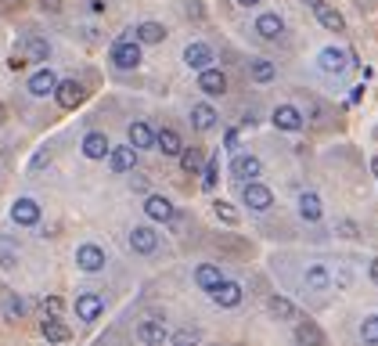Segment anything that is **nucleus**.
I'll return each instance as SVG.
<instances>
[{
	"mask_svg": "<svg viewBox=\"0 0 378 346\" xmlns=\"http://www.w3.org/2000/svg\"><path fill=\"white\" fill-rule=\"evenodd\" d=\"M234 4H242V8H252V4H260V0H234Z\"/></svg>",
	"mask_w": 378,
	"mask_h": 346,
	"instance_id": "49530a36",
	"label": "nucleus"
},
{
	"mask_svg": "<svg viewBox=\"0 0 378 346\" xmlns=\"http://www.w3.org/2000/svg\"><path fill=\"white\" fill-rule=\"evenodd\" d=\"M105 263H108V253H105L101 245L83 242L80 249H76V267H80L83 274H98V271H105Z\"/></svg>",
	"mask_w": 378,
	"mask_h": 346,
	"instance_id": "f03ea898",
	"label": "nucleus"
},
{
	"mask_svg": "<svg viewBox=\"0 0 378 346\" xmlns=\"http://www.w3.org/2000/svg\"><path fill=\"white\" fill-rule=\"evenodd\" d=\"M299 216H303L306 224H317V220L324 216L321 195H313V192H303V195H299Z\"/></svg>",
	"mask_w": 378,
	"mask_h": 346,
	"instance_id": "a878e982",
	"label": "nucleus"
},
{
	"mask_svg": "<svg viewBox=\"0 0 378 346\" xmlns=\"http://www.w3.org/2000/svg\"><path fill=\"white\" fill-rule=\"evenodd\" d=\"M303 281H306V289L324 292L328 285H332V271H328L324 263H310V267H306V274H303Z\"/></svg>",
	"mask_w": 378,
	"mask_h": 346,
	"instance_id": "bb28decb",
	"label": "nucleus"
},
{
	"mask_svg": "<svg viewBox=\"0 0 378 346\" xmlns=\"http://www.w3.org/2000/svg\"><path fill=\"white\" fill-rule=\"evenodd\" d=\"M134 166H137V152L130 145H119L108 152V170L112 173H134Z\"/></svg>",
	"mask_w": 378,
	"mask_h": 346,
	"instance_id": "6ab92c4d",
	"label": "nucleus"
},
{
	"mask_svg": "<svg viewBox=\"0 0 378 346\" xmlns=\"http://www.w3.org/2000/svg\"><path fill=\"white\" fill-rule=\"evenodd\" d=\"M112 65L116 69H126V72L140 65V43L130 37V29H126V37H119L112 43Z\"/></svg>",
	"mask_w": 378,
	"mask_h": 346,
	"instance_id": "f257e3e1",
	"label": "nucleus"
},
{
	"mask_svg": "<svg viewBox=\"0 0 378 346\" xmlns=\"http://www.w3.org/2000/svg\"><path fill=\"white\" fill-rule=\"evenodd\" d=\"M368 274H371V281H375V285H378V256L371 260V267H368Z\"/></svg>",
	"mask_w": 378,
	"mask_h": 346,
	"instance_id": "c03bdc74",
	"label": "nucleus"
},
{
	"mask_svg": "<svg viewBox=\"0 0 378 346\" xmlns=\"http://www.w3.org/2000/svg\"><path fill=\"white\" fill-rule=\"evenodd\" d=\"M105 314V300L98 292H83V296H76V318L80 321H98Z\"/></svg>",
	"mask_w": 378,
	"mask_h": 346,
	"instance_id": "ddd939ff",
	"label": "nucleus"
},
{
	"mask_svg": "<svg viewBox=\"0 0 378 346\" xmlns=\"http://www.w3.org/2000/svg\"><path fill=\"white\" fill-rule=\"evenodd\" d=\"M137 339L145 343V346H162V343H169V332H166V325L162 321H140L137 325Z\"/></svg>",
	"mask_w": 378,
	"mask_h": 346,
	"instance_id": "aec40b11",
	"label": "nucleus"
},
{
	"mask_svg": "<svg viewBox=\"0 0 378 346\" xmlns=\"http://www.w3.org/2000/svg\"><path fill=\"white\" fill-rule=\"evenodd\" d=\"M40 336H43L47 343H69V339H72L69 325L61 321V318H43V321H40Z\"/></svg>",
	"mask_w": 378,
	"mask_h": 346,
	"instance_id": "4be33fe9",
	"label": "nucleus"
},
{
	"mask_svg": "<svg viewBox=\"0 0 378 346\" xmlns=\"http://www.w3.org/2000/svg\"><path fill=\"white\" fill-rule=\"evenodd\" d=\"M216 119H220V116H216V108H213V105H206V101L191 108V123H195V130H202V134L213 130V127H216Z\"/></svg>",
	"mask_w": 378,
	"mask_h": 346,
	"instance_id": "c85d7f7f",
	"label": "nucleus"
},
{
	"mask_svg": "<svg viewBox=\"0 0 378 346\" xmlns=\"http://www.w3.org/2000/svg\"><path fill=\"white\" fill-rule=\"evenodd\" d=\"M155 148H159L162 155H180L184 152V141H180V134L173 130V127H162V130H155Z\"/></svg>",
	"mask_w": 378,
	"mask_h": 346,
	"instance_id": "b1692460",
	"label": "nucleus"
},
{
	"mask_svg": "<svg viewBox=\"0 0 378 346\" xmlns=\"http://www.w3.org/2000/svg\"><path fill=\"white\" fill-rule=\"evenodd\" d=\"M263 173V163L256 159V155H245V152H238L231 159V177L234 181H242V184H252Z\"/></svg>",
	"mask_w": 378,
	"mask_h": 346,
	"instance_id": "20e7f679",
	"label": "nucleus"
},
{
	"mask_svg": "<svg viewBox=\"0 0 378 346\" xmlns=\"http://www.w3.org/2000/svg\"><path fill=\"white\" fill-rule=\"evenodd\" d=\"M271 123H274L277 130L295 134V130H303V112H299L295 105H277V108H274V116H271Z\"/></svg>",
	"mask_w": 378,
	"mask_h": 346,
	"instance_id": "4468645a",
	"label": "nucleus"
},
{
	"mask_svg": "<svg viewBox=\"0 0 378 346\" xmlns=\"http://www.w3.org/2000/svg\"><path fill=\"white\" fill-rule=\"evenodd\" d=\"M184 65L195 69V72H206V69H213V51H209L202 40L187 43V47H184Z\"/></svg>",
	"mask_w": 378,
	"mask_h": 346,
	"instance_id": "9d476101",
	"label": "nucleus"
},
{
	"mask_svg": "<svg viewBox=\"0 0 378 346\" xmlns=\"http://www.w3.org/2000/svg\"><path fill=\"white\" fill-rule=\"evenodd\" d=\"M177 159L187 173H202V166H206V155H202L198 148H187V145H184V152L177 155Z\"/></svg>",
	"mask_w": 378,
	"mask_h": 346,
	"instance_id": "72a5a7b5",
	"label": "nucleus"
},
{
	"mask_svg": "<svg viewBox=\"0 0 378 346\" xmlns=\"http://www.w3.org/2000/svg\"><path fill=\"white\" fill-rule=\"evenodd\" d=\"M187 14H195V19H202V8H198V0H187Z\"/></svg>",
	"mask_w": 378,
	"mask_h": 346,
	"instance_id": "37998d69",
	"label": "nucleus"
},
{
	"mask_svg": "<svg viewBox=\"0 0 378 346\" xmlns=\"http://www.w3.org/2000/svg\"><path fill=\"white\" fill-rule=\"evenodd\" d=\"M145 213H148L151 224H169V220L177 216V210H173V202L166 195H148L145 199Z\"/></svg>",
	"mask_w": 378,
	"mask_h": 346,
	"instance_id": "9b49d317",
	"label": "nucleus"
},
{
	"mask_svg": "<svg viewBox=\"0 0 378 346\" xmlns=\"http://www.w3.org/2000/svg\"><path fill=\"white\" fill-rule=\"evenodd\" d=\"M242 202L249 210H256V213H266L274 206V192L266 184H260V181H252V184H242Z\"/></svg>",
	"mask_w": 378,
	"mask_h": 346,
	"instance_id": "7ed1b4c3",
	"label": "nucleus"
},
{
	"mask_svg": "<svg viewBox=\"0 0 378 346\" xmlns=\"http://www.w3.org/2000/svg\"><path fill=\"white\" fill-rule=\"evenodd\" d=\"M11 220H14L19 227H36V224H40V202H36V199H14Z\"/></svg>",
	"mask_w": 378,
	"mask_h": 346,
	"instance_id": "0eeeda50",
	"label": "nucleus"
},
{
	"mask_svg": "<svg viewBox=\"0 0 378 346\" xmlns=\"http://www.w3.org/2000/svg\"><path fill=\"white\" fill-rule=\"evenodd\" d=\"M317 65L328 72V76H339V72H346V69H350V54H346L342 51V47H324V51L317 54Z\"/></svg>",
	"mask_w": 378,
	"mask_h": 346,
	"instance_id": "1a4fd4ad",
	"label": "nucleus"
},
{
	"mask_svg": "<svg viewBox=\"0 0 378 346\" xmlns=\"http://www.w3.org/2000/svg\"><path fill=\"white\" fill-rule=\"evenodd\" d=\"M130 249L137 256H151L155 249H159V231H155L151 224H137L130 231Z\"/></svg>",
	"mask_w": 378,
	"mask_h": 346,
	"instance_id": "39448f33",
	"label": "nucleus"
},
{
	"mask_svg": "<svg viewBox=\"0 0 378 346\" xmlns=\"http://www.w3.org/2000/svg\"><path fill=\"white\" fill-rule=\"evenodd\" d=\"M238 130H227V137H224V145H227V152H234V155H238Z\"/></svg>",
	"mask_w": 378,
	"mask_h": 346,
	"instance_id": "79ce46f5",
	"label": "nucleus"
},
{
	"mask_svg": "<svg viewBox=\"0 0 378 346\" xmlns=\"http://www.w3.org/2000/svg\"><path fill=\"white\" fill-rule=\"evenodd\" d=\"M220 281H224V271H220L216 263H202L198 271H195V285H198L202 292H213V289H220Z\"/></svg>",
	"mask_w": 378,
	"mask_h": 346,
	"instance_id": "393cba45",
	"label": "nucleus"
},
{
	"mask_svg": "<svg viewBox=\"0 0 378 346\" xmlns=\"http://www.w3.org/2000/svg\"><path fill=\"white\" fill-rule=\"evenodd\" d=\"M4 119H8V108H4V105H0V123H4Z\"/></svg>",
	"mask_w": 378,
	"mask_h": 346,
	"instance_id": "8fccbe9b",
	"label": "nucleus"
},
{
	"mask_svg": "<svg viewBox=\"0 0 378 346\" xmlns=\"http://www.w3.org/2000/svg\"><path fill=\"white\" fill-rule=\"evenodd\" d=\"M130 33H134V40H137V43L155 47V43H162V40L169 37V29H166L162 22H140L137 29H130Z\"/></svg>",
	"mask_w": 378,
	"mask_h": 346,
	"instance_id": "f3484780",
	"label": "nucleus"
},
{
	"mask_svg": "<svg viewBox=\"0 0 378 346\" xmlns=\"http://www.w3.org/2000/svg\"><path fill=\"white\" fill-rule=\"evenodd\" d=\"M0 267H4V271L19 267V245H14V238H8V234H0Z\"/></svg>",
	"mask_w": 378,
	"mask_h": 346,
	"instance_id": "7c9ffc66",
	"label": "nucleus"
},
{
	"mask_svg": "<svg viewBox=\"0 0 378 346\" xmlns=\"http://www.w3.org/2000/svg\"><path fill=\"white\" fill-rule=\"evenodd\" d=\"M249 76L256 83H271L277 76V65H274V61H266V58H260V61H252V65H249Z\"/></svg>",
	"mask_w": 378,
	"mask_h": 346,
	"instance_id": "473e14b6",
	"label": "nucleus"
},
{
	"mask_svg": "<svg viewBox=\"0 0 378 346\" xmlns=\"http://www.w3.org/2000/svg\"><path fill=\"white\" fill-rule=\"evenodd\" d=\"M126 137H130L126 145H130L134 152L155 148V127H151V123H145V119H134V123H130V134H126Z\"/></svg>",
	"mask_w": 378,
	"mask_h": 346,
	"instance_id": "2eb2a0df",
	"label": "nucleus"
},
{
	"mask_svg": "<svg viewBox=\"0 0 378 346\" xmlns=\"http://www.w3.org/2000/svg\"><path fill=\"white\" fill-rule=\"evenodd\" d=\"M90 11H94V14H101V11H105V0H90Z\"/></svg>",
	"mask_w": 378,
	"mask_h": 346,
	"instance_id": "a18cd8bd",
	"label": "nucleus"
},
{
	"mask_svg": "<svg viewBox=\"0 0 378 346\" xmlns=\"http://www.w3.org/2000/svg\"><path fill=\"white\" fill-rule=\"evenodd\" d=\"M169 346H198V332L195 328H177L169 336Z\"/></svg>",
	"mask_w": 378,
	"mask_h": 346,
	"instance_id": "58836bf2",
	"label": "nucleus"
},
{
	"mask_svg": "<svg viewBox=\"0 0 378 346\" xmlns=\"http://www.w3.org/2000/svg\"><path fill=\"white\" fill-rule=\"evenodd\" d=\"M303 4H310V8H321V4H324V0H303Z\"/></svg>",
	"mask_w": 378,
	"mask_h": 346,
	"instance_id": "de8ad7c7",
	"label": "nucleus"
},
{
	"mask_svg": "<svg viewBox=\"0 0 378 346\" xmlns=\"http://www.w3.org/2000/svg\"><path fill=\"white\" fill-rule=\"evenodd\" d=\"M213 296V303L220 307V310H234V307H238L242 303V285H238V281H220V289H213L209 292Z\"/></svg>",
	"mask_w": 378,
	"mask_h": 346,
	"instance_id": "f8f14e48",
	"label": "nucleus"
},
{
	"mask_svg": "<svg viewBox=\"0 0 378 346\" xmlns=\"http://www.w3.org/2000/svg\"><path fill=\"white\" fill-rule=\"evenodd\" d=\"M313 14H317V22L328 29V33H346V19L332 8V4H321V8H313Z\"/></svg>",
	"mask_w": 378,
	"mask_h": 346,
	"instance_id": "cd10ccee",
	"label": "nucleus"
},
{
	"mask_svg": "<svg viewBox=\"0 0 378 346\" xmlns=\"http://www.w3.org/2000/svg\"><path fill=\"white\" fill-rule=\"evenodd\" d=\"M371 173H375V177H378V155H375V159H371Z\"/></svg>",
	"mask_w": 378,
	"mask_h": 346,
	"instance_id": "09e8293b",
	"label": "nucleus"
},
{
	"mask_svg": "<svg viewBox=\"0 0 378 346\" xmlns=\"http://www.w3.org/2000/svg\"><path fill=\"white\" fill-rule=\"evenodd\" d=\"M256 33L263 40H277L281 33H285V19H281L277 11H263L260 19H256Z\"/></svg>",
	"mask_w": 378,
	"mask_h": 346,
	"instance_id": "412c9836",
	"label": "nucleus"
},
{
	"mask_svg": "<svg viewBox=\"0 0 378 346\" xmlns=\"http://www.w3.org/2000/svg\"><path fill=\"white\" fill-rule=\"evenodd\" d=\"M360 339H364V346H378V314H368L360 321Z\"/></svg>",
	"mask_w": 378,
	"mask_h": 346,
	"instance_id": "e433bc0d",
	"label": "nucleus"
},
{
	"mask_svg": "<svg viewBox=\"0 0 378 346\" xmlns=\"http://www.w3.org/2000/svg\"><path fill=\"white\" fill-rule=\"evenodd\" d=\"M83 98H87L83 83H76V80H58V87H54V101H58L61 108H80Z\"/></svg>",
	"mask_w": 378,
	"mask_h": 346,
	"instance_id": "6e6552de",
	"label": "nucleus"
},
{
	"mask_svg": "<svg viewBox=\"0 0 378 346\" xmlns=\"http://www.w3.org/2000/svg\"><path fill=\"white\" fill-rule=\"evenodd\" d=\"M108 152H112V141H108L105 134L94 130V134L83 137V155L87 159H108Z\"/></svg>",
	"mask_w": 378,
	"mask_h": 346,
	"instance_id": "5701e85b",
	"label": "nucleus"
},
{
	"mask_svg": "<svg viewBox=\"0 0 378 346\" xmlns=\"http://www.w3.org/2000/svg\"><path fill=\"white\" fill-rule=\"evenodd\" d=\"M266 307H271V314H274V318H281V321H292L295 318V307H292V300H285V296H271Z\"/></svg>",
	"mask_w": 378,
	"mask_h": 346,
	"instance_id": "f704fd0d",
	"label": "nucleus"
},
{
	"mask_svg": "<svg viewBox=\"0 0 378 346\" xmlns=\"http://www.w3.org/2000/svg\"><path fill=\"white\" fill-rule=\"evenodd\" d=\"M295 339L303 343V346H324V332L313 321H299L295 325Z\"/></svg>",
	"mask_w": 378,
	"mask_h": 346,
	"instance_id": "c756f323",
	"label": "nucleus"
},
{
	"mask_svg": "<svg viewBox=\"0 0 378 346\" xmlns=\"http://www.w3.org/2000/svg\"><path fill=\"white\" fill-rule=\"evenodd\" d=\"M19 58L22 61H47V58H51V43H47L40 33H25L22 37V43H19Z\"/></svg>",
	"mask_w": 378,
	"mask_h": 346,
	"instance_id": "423d86ee",
	"label": "nucleus"
},
{
	"mask_svg": "<svg viewBox=\"0 0 378 346\" xmlns=\"http://www.w3.org/2000/svg\"><path fill=\"white\" fill-rule=\"evenodd\" d=\"M216 181H220V155L206 159V166H202V187H206V192H213Z\"/></svg>",
	"mask_w": 378,
	"mask_h": 346,
	"instance_id": "c9c22d12",
	"label": "nucleus"
},
{
	"mask_svg": "<svg viewBox=\"0 0 378 346\" xmlns=\"http://www.w3.org/2000/svg\"><path fill=\"white\" fill-rule=\"evenodd\" d=\"M4 318L8 321H22L25 318V300L19 292H4Z\"/></svg>",
	"mask_w": 378,
	"mask_h": 346,
	"instance_id": "2f4dec72",
	"label": "nucleus"
},
{
	"mask_svg": "<svg viewBox=\"0 0 378 346\" xmlns=\"http://www.w3.org/2000/svg\"><path fill=\"white\" fill-rule=\"evenodd\" d=\"M54 87H58V76L51 72V69H36L33 76H29V83H25V90L33 94V98H47V94H54Z\"/></svg>",
	"mask_w": 378,
	"mask_h": 346,
	"instance_id": "dca6fc26",
	"label": "nucleus"
},
{
	"mask_svg": "<svg viewBox=\"0 0 378 346\" xmlns=\"http://www.w3.org/2000/svg\"><path fill=\"white\" fill-rule=\"evenodd\" d=\"M61 310H65V300H61V296H47L43 300V318H61Z\"/></svg>",
	"mask_w": 378,
	"mask_h": 346,
	"instance_id": "ea45409f",
	"label": "nucleus"
},
{
	"mask_svg": "<svg viewBox=\"0 0 378 346\" xmlns=\"http://www.w3.org/2000/svg\"><path fill=\"white\" fill-rule=\"evenodd\" d=\"M213 213H216V220H224V224H231V227L238 224V210H234L231 202H224V199L213 202Z\"/></svg>",
	"mask_w": 378,
	"mask_h": 346,
	"instance_id": "4c0bfd02",
	"label": "nucleus"
},
{
	"mask_svg": "<svg viewBox=\"0 0 378 346\" xmlns=\"http://www.w3.org/2000/svg\"><path fill=\"white\" fill-rule=\"evenodd\" d=\"M198 90L209 94V98H220V94H227V76L220 72L216 65L206 69V72H198Z\"/></svg>",
	"mask_w": 378,
	"mask_h": 346,
	"instance_id": "a211bd4d",
	"label": "nucleus"
},
{
	"mask_svg": "<svg viewBox=\"0 0 378 346\" xmlns=\"http://www.w3.org/2000/svg\"><path fill=\"white\" fill-rule=\"evenodd\" d=\"M335 231L342 234V238H360V227L353 224V220H339V224H335Z\"/></svg>",
	"mask_w": 378,
	"mask_h": 346,
	"instance_id": "a19ab883",
	"label": "nucleus"
}]
</instances>
